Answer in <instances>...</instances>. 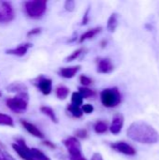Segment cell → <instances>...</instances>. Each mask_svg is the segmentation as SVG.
Segmentation results:
<instances>
[{"mask_svg": "<svg viewBox=\"0 0 159 160\" xmlns=\"http://www.w3.org/2000/svg\"><path fill=\"white\" fill-rule=\"evenodd\" d=\"M23 9L25 14L32 19L41 18L47 9V1L45 0H32L23 3Z\"/></svg>", "mask_w": 159, "mask_h": 160, "instance_id": "cell-2", "label": "cell"}, {"mask_svg": "<svg viewBox=\"0 0 159 160\" xmlns=\"http://www.w3.org/2000/svg\"><path fill=\"white\" fill-rule=\"evenodd\" d=\"M7 92L20 94V93L27 92V87L22 82H12L7 86Z\"/></svg>", "mask_w": 159, "mask_h": 160, "instance_id": "cell-16", "label": "cell"}, {"mask_svg": "<svg viewBox=\"0 0 159 160\" xmlns=\"http://www.w3.org/2000/svg\"><path fill=\"white\" fill-rule=\"evenodd\" d=\"M122 96L117 87L103 89L100 92V101L106 108H114L121 103Z\"/></svg>", "mask_w": 159, "mask_h": 160, "instance_id": "cell-3", "label": "cell"}, {"mask_svg": "<svg viewBox=\"0 0 159 160\" xmlns=\"http://www.w3.org/2000/svg\"><path fill=\"white\" fill-rule=\"evenodd\" d=\"M124 123H125V118L124 115L121 113H116L112 121V124L110 126V131L113 134V135H117L121 132L123 127H124Z\"/></svg>", "mask_w": 159, "mask_h": 160, "instance_id": "cell-11", "label": "cell"}, {"mask_svg": "<svg viewBox=\"0 0 159 160\" xmlns=\"http://www.w3.org/2000/svg\"><path fill=\"white\" fill-rule=\"evenodd\" d=\"M118 26V14L117 13H112L108 19L107 22V29L110 33L115 32L116 28Z\"/></svg>", "mask_w": 159, "mask_h": 160, "instance_id": "cell-17", "label": "cell"}, {"mask_svg": "<svg viewBox=\"0 0 159 160\" xmlns=\"http://www.w3.org/2000/svg\"><path fill=\"white\" fill-rule=\"evenodd\" d=\"M68 94H69V88L65 85H59L55 89V95H56L57 98H59V99H62V100L66 99L67 98Z\"/></svg>", "mask_w": 159, "mask_h": 160, "instance_id": "cell-20", "label": "cell"}, {"mask_svg": "<svg viewBox=\"0 0 159 160\" xmlns=\"http://www.w3.org/2000/svg\"><path fill=\"white\" fill-rule=\"evenodd\" d=\"M127 137L143 144H155L159 141V133L149 124L143 121L133 122L127 130Z\"/></svg>", "mask_w": 159, "mask_h": 160, "instance_id": "cell-1", "label": "cell"}, {"mask_svg": "<svg viewBox=\"0 0 159 160\" xmlns=\"http://www.w3.org/2000/svg\"><path fill=\"white\" fill-rule=\"evenodd\" d=\"M82 110L83 112V113H86V114H90L94 112V106L91 105V104H83L82 106Z\"/></svg>", "mask_w": 159, "mask_h": 160, "instance_id": "cell-31", "label": "cell"}, {"mask_svg": "<svg viewBox=\"0 0 159 160\" xmlns=\"http://www.w3.org/2000/svg\"><path fill=\"white\" fill-rule=\"evenodd\" d=\"M67 111L70 112V114L73 116V117H76V118H81L83 114V112L82 110L81 107L79 106H75L73 104H69L67 106Z\"/></svg>", "mask_w": 159, "mask_h": 160, "instance_id": "cell-22", "label": "cell"}, {"mask_svg": "<svg viewBox=\"0 0 159 160\" xmlns=\"http://www.w3.org/2000/svg\"><path fill=\"white\" fill-rule=\"evenodd\" d=\"M33 45L31 43H23V44H20L17 47L13 48V49H7L6 51L7 54L9 55H15V56H19L22 57L23 55H25L28 52V50L32 47Z\"/></svg>", "mask_w": 159, "mask_h": 160, "instance_id": "cell-12", "label": "cell"}, {"mask_svg": "<svg viewBox=\"0 0 159 160\" xmlns=\"http://www.w3.org/2000/svg\"><path fill=\"white\" fill-rule=\"evenodd\" d=\"M109 128H110V127H108V124L102 120L96 122V124L94 126V130L97 134H104L108 131Z\"/></svg>", "mask_w": 159, "mask_h": 160, "instance_id": "cell-19", "label": "cell"}, {"mask_svg": "<svg viewBox=\"0 0 159 160\" xmlns=\"http://www.w3.org/2000/svg\"><path fill=\"white\" fill-rule=\"evenodd\" d=\"M114 69V66L110 58L99 57L97 59V71L101 74H109Z\"/></svg>", "mask_w": 159, "mask_h": 160, "instance_id": "cell-10", "label": "cell"}, {"mask_svg": "<svg viewBox=\"0 0 159 160\" xmlns=\"http://www.w3.org/2000/svg\"><path fill=\"white\" fill-rule=\"evenodd\" d=\"M75 137L76 138H80V139H87L88 138V132L86 129L84 128H81V129H78L76 132H75Z\"/></svg>", "mask_w": 159, "mask_h": 160, "instance_id": "cell-30", "label": "cell"}, {"mask_svg": "<svg viewBox=\"0 0 159 160\" xmlns=\"http://www.w3.org/2000/svg\"><path fill=\"white\" fill-rule=\"evenodd\" d=\"M82 103H83L82 96L79 92H73L72 96H71V104L81 107V106H82Z\"/></svg>", "mask_w": 159, "mask_h": 160, "instance_id": "cell-25", "label": "cell"}, {"mask_svg": "<svg viewBox=\"0 0 159 160\" xmlns=\"http://www.w3.org/2000/svg\"><path fill=\"white\" fill-rule=\"evenodd\" d=\"M64 7H65V9H66L67 11L72 12V11H74V9H75L76 3H75L74 0H67V1L65 2Z\"/></svg>", "mask_w": 159, "mask_h": 160, "instance_id": "cell-28", "label": "cell"}, {"mask_svg": "<svg viewBox=\"0 0 159 160\" xmlns=\"http://www.w3.org/2000/svg\"><path fill=\"white\" fill-rule=\"evenodd\" d=\"M0 126L13 128L14 127V121H13L12 117L9 116L8 114L0 112Z\"/></svg>", "mask_w": 159, "mask_h": 160, "instance_id": "cell-21", "label": "cell"}, {"mask_svg": "<svg viewBox=\"0 0 159 160\" xmlns=\"http://www.w3.org/2000/svg\"><path fill=\"white\" fill-rule=\"evenodd\" d=\"M91 160H104V159H103V158H102L101 154H99V153H94V154H93V156H92V158H91Z\"/></svg>", "mask_w": 159, "mask_h": 160, "instance_id": "cell-34", "label": "cell"}, {"mask_svg": "<svg viewBox=\"0 0 159 160\" xmlns=\"http://www.w3.org/2000/svg\"><path fill=\"white\" fill-rule=\"evenodd\" d=\"M83 51H84V49L83 48H80V49H78V50H76V51H74L70 55H68L66 59H65V61L66 62H71V61H74V60H76L82 52H83Z\"/></svg>", "mask_w": 159, "mask_h": 160, "instance_id": "cell-27", "label": "cell"}, {"mask_svg": "<svg viewBox=\"0 0 159 160\" xmlns=\"http://www.w3.org/2000/svg\"><path fill=\"white\" fill-rule=\"evenodd\" d=\"M36 86L38 88V90L45 96H48L52 93V81L49 78H46L44 76H39L37 78Z\"/></svg>", "mask_w": 159, "mask_h": 160, "instance_id": "cell-9", "label": "cell"}, {"mask_svg": "<svg viewBox=\"0 0 159 160\" xmlns=\"http://www.w3.org/2000/svg\"><path fill=\"white\" fill-rule=\"evenodd\" d=\"M40 32H41V28H39V27H37V28H34V29L30 30V31L27 33V36H28V37H30V36L38 35V34H40Z\"/></svg>", "mask_w": 159, "mask_h": 160, "instance_id": "cell-33", "label": "cell"}, {"mask_svg": "<svg viewBox=\"0 0 159 160\" xmlns=\"http://www.w3.org/2000/svg\"><path fill=\"white\" fill-rule=\"evenodd\" d=\"M12 148L22 160H35L31 154V148L25 144L22 139H17L16 142L12 143Z\"/></svg>", "mask_w": 159, "mask_h": 160, "instance_id": "cell-6", "label": "cell"}, {"mask_svg": "<svg viewBox=\"0 0 159 160\" xmlns=\"http://www.w3.org/2000/svg\"><path fill=\"white\" fill-rule=\"evenodd\" d=\"M28 100L29 96L27 92L17 94L15 97L7 99V108L14 112L15 113H22L27 110L28 107Z\"/></svg>", "mask_w": 159, "mask_h": 160, "instance_id": "cell-4", "label": "cell"}, {"mask_svg": "<svg viewBox=\"0 0 159 160\" xmlns=\"http://www.w3.org/2000/svg\"><path fill=\"white\" fill-rule=\"evenodd\" d=\"M80 82L82 84V86L87 87L88 85L92 84L93 80L91 78H89L88 76H86V75H81L80 76Z\"/></svg>", "mask_w": 159, "mask_h": 160, "instance_id": "cell-29", "label": "cell"}, {"mask_svg": "<svg viewBox=\"0 0 159 160\" xmlns=\"http://www.w3.org/2000/svg\"><path fill=\"white\" fill-rule=\"evenodd\" d=\"M89 12H90V7H88L87 9H86L85 12H84L82 21V22H81L82 25H86V24L89 22Z\"/></svg>", "mask_w": 159, "mask_h": 160, "instance_id": "cell-32", "label": "cell"}, {"mask_svg": "<svg viewBox=\"0 0 159 160\" xmlns=\"http://www.w3.org/2000/svg\"><path fill=\"white\" fill-rule=\"evenodd\" d=\"M43 144H44V145H46V146H48V147H50V148H52V149H54V148H55V145H54L52 142H49V141H45V142H43Z\"/></svg>", "mask_w": 159, "mask_h": 160, "instance_id": "cell-35", "label": "cell"}, {"mask_svg": "<svg viewBox=\"0 0 159 160\" xmlns=\"http://www.w3.org/2000/svg\"><path fill=\"white\" fill-rule=\"evenodd\" d=\"M81 70V66H73V67H67V68H61L58 71L59 75L66 79H71L73 78L79 71Z\"/></svg>", "mask_w": 159, "mask_h": 160, "instance_id": "cell-14", "label": "cell"}, {"mask_svg": "<svg viewBox=\"0 0 159 160\" xmlns=\"http://www.w3.org/2000/svg\"><path fill=\"white\" fill-rule=\"evenodd\" d=\"M101 30H102V27H101V26H97V27H95V28H92V29L87 30L85 33H83V34L80 37L79 42H80V43H83L85 40H88V39L93 38L95 36H97L98 33H100Z\"/></svg>", "mask_w": 159, "mask_h": 160, "instance_id": "cell-15", "label": "cell"}, {"mask_svg": "<svg viewBox=\"0 0 159 160\" xmlns=\"http://www.w3.org/2000/svg\"><path fill=\"white\" fill-rule=\"evenodd\" d=\"M63 144L66 146L70 160H87L82 153V145L76 137H68L63 141Z\"/></svg>", "mask_w": 159, "mask_h": 160, "instance_id": "cell-5", "label": "cell"}, {"mask_svg": "<svg viewBox=\"0 0 159 160\" xmlns=\"http://www.w3.org/2000/svg\"><path fill=\"white\" fill-rule=\"evenodd\" d=\"M31 154L35 160H51L49 157L37 148H31Z\"/></svg>", "mask_w": 159, "mask_h": 160, "instance_id": "cell-24", "label": "cell"}, {"mask_svg": "<svg viewBox=\"0 0 159 160\" xmlns=\"http://www.w3.org/2000/svg\"><path fill=\"white\" fill-rule=\"evenodd\" d=\"M15 17V12L12 5L9 2L2 1L0 2V22L7 23L13 21Z\"/></svg>", "mask_w": 159, "mask_h": 160, "instance_id": "cell-7", "label": "cell"}, {"mask_svg": "<svg viewBox=\"0 0 159 160\" xmlns=\"http://www.w3.org/2000/svg\"><path fill=\"white\" fill-rule=\"evenodd\" d=\"M1 96H2V93H1V92H0V97H1Z\"/></svg>", "mask_w": 159, "mask_h": 160, "instance_id": "cell-36", "label": "cell"}, {"mask_svg": "<svg viewBox=\"0 0 159 160\" xmlns=\"http://www.w3.org/2000/svg\"><path fill=\"white\" fill-rule=\"evenodd\" d=\"M110 147L120 154L126 155V156H135L137 154L136 149L131 146L130 144L127 143L126 142H112L110 144Z\"/></svg>", "mask_w": 159, "mask_h": 160, "instance_id": "cell-8", "label": "cell"}, {"mask_svg": "<svg viewBox=\"0 0 159 160\" xmlns=\"http://www.w3.org/2000/svg\"><path fill=\"white\" fill-rule=\"evenodd\" d=\"M0 160H16L0 143Z\"/></svg>", "mask_w": 159, "mask_h": 160, "instance_id": "cell-26", "label": "cell"}, {"mask_svg": "<svg viewBox=\"0 0 159 160\" xmlns=\"http://www.w3.org/2000/svg\"><path fill=\"white\" fill-rule=\"evenodd\" d=\"M22 126L23 127V128L29 133L31 134L32 136L36 137V138H38V139H44V134L35 126L33 125L32 123L28 122V121H25V120H22L21 122Z\"/></svg>", "mask_w": 159, "mask_h": 160, "instance_id": "cell-13", "label": "cell"}, {"mask_svg": "<svg viewBox=\"0 0 159 160\" xmlns=\"http://www.w3.org/2000/svg\"><path fill=\"white\" fill-rule=\"evenodd\" d=\"M39 110H40V112L43 114H45L46 116H48L52 123H54V124H57L58 123V118H57L54 111L51 107H49V106H41L39 108Z\"/></svg>", "mask_w": 159, "mask_h": 160, "instance_id": "cell-18", "label": "cell"}, {"mask_svg": "<svg viewBox=\"0 0 159 160\" xmlns=\"http://www.w3.org/2000/svg\"><path fill=\"white\" fill-rule=\"evenodd\" d=\"M79 90V93L82 96L83 99L85 98H93L96 96V92L92 89H89L87 87H84V86H80L78 88Z\"/></svg>", "mask_w": 159, "mask_h": 160, "instance_id": "cell-23", "label": "cell"}]
</instances>
